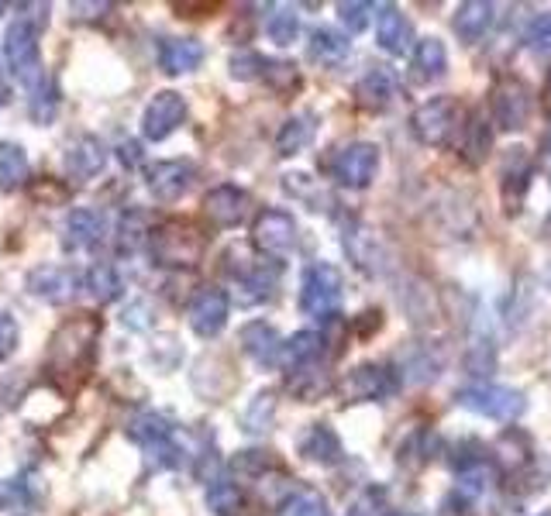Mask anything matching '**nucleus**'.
Segmentation results:
<instances>
[{"label":"nucleus","mask_w":551,"mask_h":516,"mask_svg":"<svg viewBox=\"0 0 551 516\" xmlns=\"http://www.w3.org/2000/svg\"><path fill=\"white\" fill-rule=\"evenodd\" d=\"M341 303V272L331 262H314L300 283V310L307 317H335Z\"/></svg>","instance_id":"obj_5"},{"label":"nucleus","mask_w":551,"mask_h":516,"mask_svg":"<svg viewBox=\"0 0 551 516\" xmlns=\"http://www.w3.org/2000/svg\"><path fill=\"white\" fill-rule=\"evenodd\" d=\"M231 468H235L238 475H248V479H262V475L273 468V458H269V451H238V455L231 458Z\"/></svg>","instance_id":"obj_45"},{"label":"nucleus","mask_w":551,"mask_h":516,"mask_svg":"<svg viewBox=\"0 0 551 516\" xmlns=\"http://www.w3.org/2000/svg\"><path fill=\"white\" fill-rule=\"evenodd\" d=\"M228 310H231V300L224 289L217 286H204L197 289V296L190 300V327L193 334L200 338H217L228 324Z\"/></svg>","instance_id":"obj_13"},{"label":"nucleus","mask_w":551,"mask_h":516,"mask_svg":"<svg viewBox=\"0 0 551 516\" xmlns=\"http://www.w3.org/2000/svg\"><path fill=\"white\" fill-rule=\"evenodd\" d=\"M372 11H376V7L366 4V0H345V4H338V18H341V25H345L348 31H352V35H359V31H366V28H369Z\"/></svg>","instance_id":"obj_44"},{"label":"nucleus","mask_w":551,"mask_h":516,"mask_svg":"<svg viewBox=\"0 0 551 516\" xmlns=\"http://www.w3.org/2000/svg\"><path fill=\"white\" fill-rule=\"evenodd\" d=\"M31 475H14V479L0 482V510H21L35 499V489L28 486Z\"/></svg>","instance_id":"obj_40"},{"label":"nucleus","mask_w":551,"mask_h":516,"mask_svg":"<svg viewBox=\"0 0 551 516\" xmlns=\"http://www.w3.org/2000/svg\"><path fill=\"white\" fill-rule=\"evenodd\" d=\"M138 245H145V221L138 214H124L118 228V248L121 252H135Z\"/></svg>","instance_id":"obj_47"},{"label":"nucleus","mask_w":551,"mask_h":516,"mask_svg":"<svg viewBox=\"0 0 551 516\" xmlns=\"http://www.w3.org/2000/svg\"><path fill=\"white\" fill-rule=\"evenodd\" d=\"M207 506H211L217 516L238 513L242 510V489H238L235 482L217 479V482H211V489H207Z\"/></svg>","instance_id":"obj_39"},{"label":"nucleus","mask_w":551,"mask_h":516,"mask_svg":"<svg viewBox=\"0 0 551 516\" xmlns=\"http://www.w3.org/2000/svg\"><path fill=\"white\" fill-rule=\"evenodd\" d=\"M393 97H397V83H393V76L386 73V69H369L366 76L355 86V100H359L362 111H386V107L393 104Z\"/></svg>","instance_id":"obj_25"},{"label":"nucleus","mask_w":551,"mask_h":516,"mask_svg":"<svg viewBox=\"0 0 551 516\" xmlns=\"http://www.w3.org/2000/svg\"><path fill=\"white\" fill-rule=\"evenodd\" d=\"M204 245L207 238L190 221H169L149 234L152 262L166 265V269H190V265H197L200 255H204Z\"/></svg>","instance_id":"obj_2"},{"label":"nucleus","mask_w":551,"mask_h":516,"mask_svg":"<svg viewBox=\"0 0 551 516\" xmlns=\"http://www.w3.org/2000/svg\"><path fill=\"white\" fill-rule=\"evenodd\" d=\"M83 283H87L90 296L97 303L118 300L121 289H124V279H121L118 265H111V262H93L90 269H87V276H83Z\"/></svg>","instance_id":"obj_33"},{"label":"nucleus","mask_w":551,"mask_h":516,"mask_svg":"<svg viewBox=\"0 0 551 516\" xmlns=\"http://www.w3.org/2000/svg\"><path fill=\"white\" fill-rule=\"evenodd\" d=\"M283 190L297 200L314 203V210H321V203H328V193L317 190V183L307 176V172H290V176H283Z\"/></svg>","instance_id":"obj_41"},{"label":"nucleus","mask_w":551,"mask_h":516,"mask_svg":"<svg viewBox=\"0 0 551 516\" xmlns=\"http://www.w3.org/2000/svg\"><path fill=\"white\" fill-rule=\"evenodd\" d=\"M524 42H527V49H531L534 56H551V14H541V18L531 21Z\"/></svg>","instance_id":"obj_46"},{"label":"nucleus","mask_w":551,"mask_h":516,"mask_svg":"<svg viewBox=\"0 0 551 516\" xmlns=\"http://www.w3.org/2000/svg\"><path fill=\"white\" fill-rule=\"evenodd\" d=\"M80 289V276L73 269H62V265H38L28 276V293L38 296L45 303H69Z\"/></svg>","instance_id":"obj_15"},{"label":"nucleus","mask_w":551,"mask_h":516,"mask_svg":"<svg viewBox=\"0 0 551 516\" xmlns=\"http://www.w3.org/2000/svg\"><path fill=\"white\" fill-rule=\"evenodd\" d=\"M0 80H4V73H0Z\"/></svg>","instance_id":"obj_55"},{"label":"nucleus","mask_w":551,"mask_h":516,"mask_svg":"<svg viewBox=\"0 0 551 516\" xmlns=\"http://www.w3.org/2000/svg\"><path fill=\"white\" fill-rule=\"evenodd\" d=\"M121 159H124V166H138V162H142V155H138V145L135 142H124L121 145Z\"/></svg>","instance_id":"obj_50"},{"label":"nucleus","mask_w":551,"mask_h":516,"mask_svg":"<svg viewBox=\"0 0 551 516\" xmlns=\"http://www.w3.org/2000/svg\"><path fill=\"white\" fill-rule=\"evenodd\" d=\"M541 107H545V114H551V76H548L545 90H541Z\"/></svg>","instance_id":"obj_51"},{"label":"nucleus","mask_w":551,"mask_h":516,"mask_svg":"<svg viewBox=\"0 0 551 516\" xmlns=\"http://www.w3.org/2000/svg\"><path fill=\"white\" fill-rule=\"evenodd\" d=\"M186 114H190V107H186L183 93H176V90L155 93V97L149 100V107H145V114H142L145 142H166L173 131L183 128Z\"/></svg>","instance_id":"obj_9"},{"label":"nucleus","mask_w":551,"mask_h":516,"mask_svg":"<svg viewBox=\"0 0 551 516\" xmlns=\"http://www.w3.org/2000/svg\"><path fill=\"white\" fill-rule=\"evenodd\" d=\"M314 131H317L314 114L286 117L283 128H279V135H276V152L279 155H300L310 142H314Z\"/></svg>","instance_id":"obj_29"},{"label":"nucleus","mask_w":551,"mask_h":516,"mask_svg":"<svg viewBox=\"0 0 551 516\" xmlns=\"http://www.w3.org/2000/svg\"><path fill=\"white\" fill-rule=\"evenodd\" d=\"M541 516H551V510H548V513H541Z\"/></svg>","instance_id":"obj_54"},{"label":"nucleus","mask_w":551,"mask_h":516,"mask_svg":"<svg viewBox=\"0 0 551 516\" xmlns=\"http://www.w3.org/2000/svg\"><path fill=\"white\" fill-rule=\"evenodd\" d=\"M300 455L317 465H338L341 461V441L328 424H310L300 437Z\"/></svg>","instance_id":"obj_26"},{"label":"nucleus","mask_w":551,"mask_h":516,"mask_svg":"<svg viewBox=\"0 0 551 516\" xmlns=\"http://www.w3.org/2000/svg\"><path fill=\"white\" fill-rule=\"evenodd\" d=\"M248 207H252L248 193L231 183L214 186V190L204 197V217L214 224V228H238V224L248 217Z\"/></svg>","instance_id":"obj_14"},{"label":"nucleus","mask_w":551,"mask_h":516,"mask_svg":"<svg viewBox=\"0 0 551 516\" xmlns=\"http://www.w3.org/2000/svg\"><path fill=\"white\" fill-rule=\"evenodd\" d=\"M238 341H242L245 355L255 358L259 365H276L279 355H283V338H279V331L273 324H266V320H252V324H245L242 334H238Z\"/></svg>","instance_id":"obj_19"},{"label":"nucleus","mask_w":551,"mask_h":516,"mask_svg":"<svg viewBox=\"0 0 551 516\" xmlns=\"http://www.w3.org/2000/svg\"><path fill=\"white\" fill-rule=\"evenodd\" d=\"M376 38H379V45H383V49L390 52V56H403V52L410 49V38H414V28H410V21L403 18L400 7L386 4V7H379Z\"/></svg>","instance_id":"obj_23"},{"label":"nucleus","mask_w":551,"mask_h":516,"mask_svg":"<svg viewBox=\"0 0 551 516\" xmlns=\"http://www.w3.org/2000/svg\"><path fill=\"white\" fill-rule=\"evenodd\" d=\"M541 159H545V166L551 169V131L545 135V152H541Z\"/></svg>","instance_id":"obj_52"},{"label":"nucleus","mask_w":551,"mask_h":516,"mask_svg":"<svg viewBox=\"0 0 551 516\" xmlns=\"http://www.w3.org/2000/svg\"><path fill=\"white\" fill-rule=\"evenodd\" d=\"M286 389H290V393L297 396V400L314 403V400H321V396L331 389V375H328V369H324V365H317V362L297 365V369H290Z\"/></svg>","instance_id":"obj_27"},{"label":"nucleus","mask_w":551,"mask_h":516,"mask_svg":"<svg viewBox=\"0 0 551 516\" xmlns=\"http://www.w3.org/2000/svg\"><path fill=\"white\" fill-rule=\"evenodd\" d=\"M124 434L145 451H159L162 444H169L176 437V427L166 413H155V410H145V413H135L124 427Z\"/></svg>","instance_id":"obj_18"},{"label":"nucleus","mask_w":551,"mask_h":516,"mask_svg":"<svg viewBox=\"0 0 551 516\" xmlns=\"http://www.w3.org/2000/svg\"><path fill=\"white\" fill-rule=\"evenodd\" d=\"M283 516H328L324 513V499L317 496L314 489H297L283 506H279Z\"/></svg>","instance_id":"obj_42"},{"label":"nucleus","mask_w":551,"mask_h":516,"mask_svg":"<svg viewBox=\"0 0 551 516\" xmlns=\"http://www.w3.org/2000/svg\"><path fill=\"white\" fill-rule=\"evenodd\" d=\"M107 234V217L100 214L97 207H76L69 210L66 217V238H62V245L69 248V252H90V248H97L100 241H104Z\"/></svg>","instance_id":"obj_16"},{"label":"nucleus","mask_w":551,"mask_h":516,"mask_svg":"<svg viewBox=\"0 0 551 516\" xmlns=\"http://www.w3.org/2000/svg\"><path fill=\"white\" fill-rule=\"evenodd\" d=\"M490 114H493V124L503 131H521L531 117V93L521 80L514 76H503L496 80L493 93H490Z\"/></svg>","instance_id":"obj_8"},{"label":"nucleus","mask_w":551,"mask_h":516,"mask_svg":"<svg viewBox=\"0 0 551 516\" xmlns=\"http://www.w3.org/2000/svg\"><path fill=\"white\" fill-rule=\"evenodd\" d=\"M321 348H324V338L317 331H300L293 334L290 341L283 344V362L290 365V369H297V365H310L321 358Z\"/></svg>","instance_id":"obj_35"},{"label":"nucleus","mask_w":551,"mask_h":516,"mask_svg":"<svg viewBox=\"0 0 551 516\" xmlns=\"http://www.w3.org/2000/svg\"><path fill=\"white\" fill-rule=\"evenodd\" d=\"M18 341H21L18 320H14V314H7V310H0V362H7L18 351Z\"/></svg>","instance_id":"obj_48"},{"label":"nucleus","mask_w":551,"mask_h":516,"mask_svg":"<svg viewBox=\"0 0 551 516\" xmlns=\"http://www.w3.org/2000/svg\"><path fill=\"white\" fill-rule=\"evenodd\" d=\"M266 31H269V38H273L276 45H293L297 42V35H300L297 11H293V7H276V11L269 14V21H266Z\"/></svg>","instance_id":"obj_38"},{"label":"nucleus","mask_w":551,"mask_h":516,"mask_svg":"<svg viewBox=\"0 0 551 516\" xmlns=\"http://www.w3.org/2000/svg\"><path fill=\"white\" fill-rule=\"evenodd\" d=\"M352 42L345 35H338L335 28H314L310 31V42H307V56L321 66H338L341 59L348 56Z\"/></svg>","instance_id":"obj_31"},{"label":"nucleus","mask_w":551,"mask_h":516,"mask_svg":"<svg viewBox=\"0 0 551 516\" xmlns=\"http://www.w3.org/2000/svg\"><path fill=\"white\" fill-rule=\"evenodd\" d=\"M66 172L76 179V183H87V179L100 176L107 166V148L100 145V138L93 135H76L73 142L66 145Z\"/></svg>","instance_id":"obj_17"},{"label":"nucleus","mask_w":551,"mask_h":516,"mask_svg":"<svg viewBox=\"0 0 551 516\" xmlns=\"http://www.w3.org/2000/svg\"><path fill=\"white\" fill-rule=\"evenodd\" d=\"M31 179L28 152L18 142H0V190L18 193Z\"/></svg>","instance_id":"obj_28"},{"label":"nucleus","mask_w":551,"mask_h":516,"mask_svg":"<svg viewBox=\"0 0 551 516\" xmlns=\"http://www.w3.org/2000/svg\"><path fill=\"white\" fill-rule=\"evenodd\" d=\"M4 59L11 66L14 80H21L28 90H38L45 83L42 76V56H38V31L31 21L18 18L4 35Z\"/></svg>","instance_id":"obj_3"},{"label":"nucleus","mask_w":551,"mask_h":516,"mask_svg":"<svg viewBox=\"0 0 551 516\" xmlns=\"http://www.w3.org/2000/svg\"><path fill=\"white\" fill-rule=\"evenodd\" d=\"M204 62V45L197 38H166L159 45V69L169 76H183Z\"/></svg>","instance_id":"obj_22"},{"label":"nucleus","mask_w":551,"mask_h":516,"mask_svg":"<svg viewBox=\"0 0 551 516\" xmlns=\"http://www.w3.org/2000/svg\"><path fill=\"white\" fill-rule=\"evenodd\" d=\"M445 69H448L445 42H438V38H421V42L414 45V80H421V83L441 80Z\"/></svg>","instance_id":"obj_30"},{"label":"nucleus","mask_w":551,"mask_h":516,"mask_svg":"<svg viewBox=\"0 0 551 516\" xmlns=\"http://www.w3.org/2000/svg\"><path fill=\"white\" fill-rule=\"evenodd\" d=\"M390 393H397V379L386 365L366 362L355 365L352 372H345V379L338 382V396L345 403H376L386 400Z\"/></svg>","instance_id":"obj_6"},{"label":"nucleus","mask_w":551,"mask_h":516,"mask_svg":"<svg viewBox=\"0 0 551 516\" xmlns=\"http://www.w3.org/2000/svg\"><path fill=\"white\" fill-rule=\"evenodd\" d=\"M97 334H100L97 317H90V314L69 317L66 324L52 334L49 355H45V372L59 375V379H66V375H80L93 358Z\"/></svg>","instance_id":"obj_1"},{"label":"nucleus","mask_w":551,"mask_h":516,"mask_svg":"<svg viewBox=\"0 0 551 516\" xmlns=\"http://www.w3.org/2000/svg\"><path fill=\"white\" fill-rule=\"evenodd\" d=\"M490 25H493V4L490 0H465V4H459V11H455V18H452L455 35H459L465 45H476L479 38L490 31Z\"/></svg>","instance_id":"obj_24"},{"label":"nucleus","mask_w":551,"mask_h":516,"mask_svg":"<svg viewBox=\"0 0 551 516\" xmlns=\"http://www.w3.org/2000/svg\"><path fill=\"white\" fill-rule=\"evenodd\" d=\"M262 66H266V59L255 56V52L231 56V76H235V80H255V76H262Z\"/></svg>","instance_id":"obj_49"},{"label":"nucleus","mask_w":551,"mask_h":516,"mask_svg":"<svg viewBox=\"0 0 551 516\" xmlns=\"http://www.w3.org/2000/svg\"><path fill=\"white\" fill-rule=\"evenodd\" d=\"M252 245L269 258H283L297 248V221L286 210H262L252 224Z\"/></svg>","instance_id":"obj_10"},{"label":"nucleus","mask_w":551,"mask_h":516,"mask_svg":"<svg viewBox=\"0 0 551 516\" xmlns=\"http://www.w3.org/2000/svg\"><path fill=\"white\" fill-rule=\"evenodd\" d=\"M273 417H276V396L259 393L252 403H248V410L242 413V427L248 430V434H266V430L273 427Z\"/></svg>","instance_id":"obj_36"},{"label":"nucleus","mask_w":551,"mask_h":516,"mask_svg":"<svg viewBox=\"0 0 551 516\" xmlns=\"http://www.w3.org/2000/svg\"><path fill=\"white\" fill-rule=\"evenodd\" d=\"M455 400H459V406H465V410L490 420H517L524 413V396L507 386H469L462 389Z\"/></svg>","instance_id":"obj_7"},{"label":"nucleus","mask_w":551,"mask_h":516,"mask_svg":"<svg viewBox=\"0 0 551 516\" xmlns=\"http://www.w3.org/2000/svg\"><path fill=\"white\" fill-rule=\"evenodd\" d=\"M231 279H235L238 300L248 303V307H252V303H266L276 289V269H266V265H255V262L231 269Z\"/></svg>","instance_id":"obj_21"},{"label":"nucleus","mask_w":551,"mask_h":516,"mask_svg":"<svg viewBox=\"0 0 551 516\" xmlns=\"http://www.w3.org/2000/svg\"><path fill=\"white\" fill-rule=\"evenodd\" d=\"M262 80L286 97V93L300 90V69L293 66V62H283V59H266V66H262Z\"/></svg>","instance_id":"obj_37"},{"label":"nucleus","mask_w":551,"mask_h":516,"mask_svg":"<svg viewBox=\"0 0 551 516\" xmlns=\"http://www.w3.org/2000/svg\"><path fill=\"white\" fill-rule=\"evenodd\" d=\"M527 183H531V162H527L524 148H510L507 162H503V210L507 214H521Z\"/></svg>","instance_id":"obj_20"},{"label":"nucleus","mask_w":551,"mask_h":516,"mask_svg":"<svg viewBox=\"0 0 551 516\" xmlns=\"http://www.w3.org/2000/svg\"><path fill=\"white\" fill-rule=\"evenodd\" d=\"M379 169V148L372 142H352L345 145L331 162V176L338 179L348 190H366V186L376 179Z\"/></svg>","instance_id":"obj_11"},{"label":"nucleus","mask_w":551,"mask_h":516,"mask_svg":"<svg viewBox=\"0 0 551 516\" xmlns=\"http://www.w3.org/2000/svg\"><path fill=\"white\" fill-rule=\"evenodd\" d=\"M7 11V4H0V14H4Z\"/></svg>","instance_id":"obj_53"},{"label":"nucleus","mask_w":551,"mask_h":516,"mask_svg":"<svg viewBox=\"0 0 551 516\" xmlns=\"http://www.w3.org/2000/svg\"><path fill=\"white\" fill-rule=\"evenodd\" d=\"M197 179V166L186 159H162L145 166V186L159 203H176L186 197V190Z\"/></svg>","instance_id":"obj_12"},{"label":"nucleus","mask_w":551,"mask_h":516,"mask_svg":"<svg viewBox=\"0 0 551 516\" xmlns=\"http://www.w3.org/2000/svg\"><path fill=\"white\" fill-rule=\"evenodd\" d=\"M462 107L455 97H434L428 104H421L410 117V131L421 145L441 148L455 138V131L462 128Z\"/></svg>","instance_id":"obj_4"},{"label":"nucleus","mask_w":551,"mask_h":516,"mask_svg":"<svg viewBox=\"0 0 551 516\" xmlns=\"http://www.w3.org/2000/svg\"><path fill=\"white\" fill-rule=\"evenodd\" d=\"M496 489V468L486 458H472L459 468V492L469 499H483Z\"/></svg>","instance_id":"obj_32"},{"label":"nucleus","mask_w":551,"mask_h":516,"mask_svg":"<svg viewBox=\"0 0 551 516\" xmlns=\"http://www.w3.org/2000/svg\"><path fill=\"white\" fill-rule=\"evenodd\" d=\"M56 107H59V97H56V86L49 80L38 86V90H31V117H35L38 124H52Z\"/></svg>","instance_id":"obj_43"},{"label":"nucleus","mask_w":551,"mask_h":516,"mask_svg":"<svg viewBox=\"0 0 551 516\" xmlns=\"http://www.w3.org/2000/svg\"><path fill=\"white\" fill-rule=\"evenodd\" d=\"M490 145H493L490 121H486L483 114H472L469 124H462V155H465V162L479 166V162L490 155Z\"/></svg>","instance_id":"obj_34"}]
</instances>
